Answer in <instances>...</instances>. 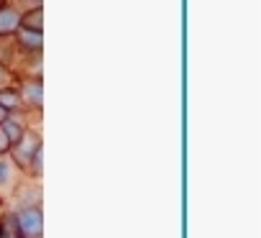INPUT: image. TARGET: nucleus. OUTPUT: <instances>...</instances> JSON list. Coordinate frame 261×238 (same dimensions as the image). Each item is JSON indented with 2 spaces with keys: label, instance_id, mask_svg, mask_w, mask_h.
Listing matches in <instances>:
<instances>
[{
  "label": "nucleus",
  "instance_id": "f257e3e1",
  "mask_svg": "<svg viewBox=\"0 0 261 238\" xmlns=\"http://www.w3.org/2000/svg\"><path fill=\"white\" fill-rule=\"evenodd\" d=\"M16 220H18V230L26 238H39L41 230H44V218H41V210L39 207H26Z\"/></svg>",
  "mask_w": 261,
  "mask_h": 238
},
{
  "label": "nucleus",
  "instance_id": "f03ea898",
  "mask_svg": "<svg viewBox=\"0 0 261 238\" xmlns=\"http://www.w3.org/2000/svg\"><path fill=\"white\" fill-rule=\"evenodd\" d=\"M21 26V16L13 8H0V36H8Z\"/></svg>",
  "mask_w": 261,
  "mask_h": 238
},
{
  "label": "nucleus",
  "instance_id": "7ed1b4c3",
  "mask_svg": "<svg viewBox=\"0 0 261 238\" xmlns=\"http://www.w3.org/2000/svg\"><path fill=\"white\" fill-rule=\"evenodd\" d=\"M18 41H21L26 49H34V51H41V46H44V36H41V31H29V29H21Z\"/></svg>",
  "mask_w": 261,
  "mask_h": 238
},
{
  "label": "nucleus",
  "instance_id": "20e7f679",
  "mask_svg": "<svg viewBox=\"0 0 261 238\" xmlns=\"http://www.w3.org/2000/svg\"><path fill=\"white\" fill-rule=\"evenodd\" d=\"M41 26H44V11H41V8H34V11H29L26 16H21V29L41 31Z\"/></svg>",
  "mask_w": 261,
  "mask_h": 238
},
{
  "label": "nucleus",
  "instance_id": "39448f33",
  "mask_svg": "<svg viewBox=\"0 0 261 238\" xmlns=\"http://www.w3.org/2000/svg\"><path fill=\"white\" fill-rule=\"evenodd\" d=\"M0 128H3V134L8 136V144H11V146H18V144H21V139L26 136V134H23V128H21V123H16V121H6V123H0Z\"/></svg>",
  "mask_w": 261,
  "mask_h": 238
},
{
  "label": "nucleus",
  "instance_id": "423d86ee",
  "mask_svg": "<svg viewBox=\"0 0 261 238\" xmlns=\"http://www.w3.org/2000/svg\"><path fill=\"white\" fill-rule=\"evenodd\" d=\"M18 220L16 215H6L3 220H0V238H18Z\"/></svg>",
  "mask_w": 261,
  "mask_h": 238
},
{
  "label": "nucleus",
  "instance_id": "0eeeda50",
  "mask_svg": "<svg viewBox=\"0 0 261 238\" xmlns=\"http://www.w3.org/2000/svg\"><path fill=\"white\" fill-rule=\"evenodd\" d=\"M18 102H21V95L16 92V90H0V108H18Z\"/></svg>",
  "mask_w": 261,
  "mask_h": 238
},
{
  "label": "nucleus",
  "instance_id": "6e6552de",
  "mask_svg": "<svg viewBox=\"0 0 261 238\" xmlns=\"http://www.w3.org/2000/svg\"><path fill=\"white\" fill-rule=\"evenodd\" d=\"M18 146H21V156H23V159H29L31 154H36V151L41 149V146H39V139H31V136H23Z\"/></svg>",
  "mask_w": 261,
  "mask_h": 238
},
{
  "label": "nucleus",
  "instance_id": "1a4fd4ad",
  "mask_svg": "<svg viewBox=\"0 0 261 238\" xmlns=\"http://www.w3.org/2000/svg\"><path fill=\"white\" fill-rule=\"evenodd\" d=\"M23 92H26V97H29L34 105H41L44 97H41V82H39V80H36V82H29Z\"/></svg>",
  "mask_w": 261,
  "mask_h": 238
},
{
  "label": "nucleus",
  "instance_id": "9d476101",
  "mask_svg": "<svg viewBox=\"0 0 261 238\" xmlns=\"http://www.w3.org/2000/svg\"><path fill=\"white\" fill-rule=\"evenodd\" d=\"M8 182H11V167L0 162V184H8Z\"/></svg>",
  "mask_w": 261,
  "mask_h": 238
},
{
  "label": "nucleus",
  "instance_id": "9b49d317",
  "mask_svg": "<svg viewBox=\"0 0 261 238\" xmlns=\"http://www.w3.org/2000/svg\"><path fill=\"white\" fill-rule=\"evenodd\" d=\"M11 149V144H8V136L3 134V128H0V154H6Z\"/></svg>",
  "mask_w": 261,
  "mask_h": 238
},
{
  "label": "nucleus",
  "instance_id": "f8f14e48",
  "mask_svg": "<svg viewBox=\"0 0 261 238\" xmlns=\"http://www.w3.org/2000/svg\"><path fill=\"white\" fill-rule=\"evenodd\" d=\"M6 121H8V110L0 108V123H6Z\"/></svg>",
  "mask_w": 261,
  "mask_h": 238
},
{
  "label": "nucleus",
  "instance_id": "ddd939ff",
  "mask_svg": "<svg viewBox=\"0 0 261 238\" xmlns=\"http://www.w3.org/2000/svg\"><path fill=\"white\" fill-rule=\"evenodd\" d=\"M0 8H3V6H0Z\"/></svg>",
  "mask_w": 261,
  "mask_h": 238
}]
</instances>
